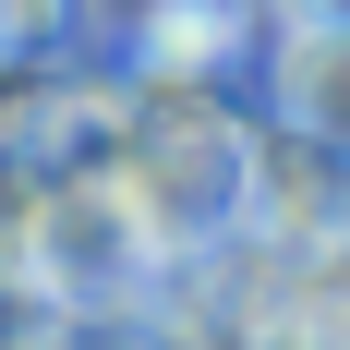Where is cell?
<instances>
[{"label":"cell","instance_id":"6da1fadb","mask_svg":"<svg viewBox=\"0 0 350 350\" xmlns=\"http://www.w3.org/2000/svg\"><path fill=\"white\" fill-rule=\"evenodd\" d=\"M109 181L133 193V217L157 230V254H193V242H217L230 217H254V145H242V121L206 109L193 85L157 97V121L121 145Z\"/></svg>","mask_w":350,"mask_h":350},{"label":"cell","instance_id":"7a4b0ae2","mask_svg":"<svg viewBox=\"0 0 350 350\" xmlns=\"http://www.w3.org/2000/svg\"><path fill=\"white\" fill-rule=\"evenodd\" d=\"M36 254H49V278L72 290V302H109V290H133L145 266H157V230L133 217V193L109 170L61 181L49 206H36Z\"/></svg>","mask_w":350,"mask_h":350},{"label":"cell","instance_id":"3957f363","mask_svg":"<svg viewBox=\"0 0 350 350\" xmlns=\"http://www.w3.org/2000/svg\"><path fill=\"white\" fill-rule=\"evenodd\" d=\"M278 121L326 157H350V25H278Z\"/></svg>","mask_w":350,"mask_h":350},{"label":"cell","instance_id":"277c9868","mask_svg":"<svg viewBox=\"0 0 350 350\" xmlns=\"http://www.w3.org/2000/svg\"><path fill=\"white\" fill-rule=\"evenodd\" d=\"M242 49H254V0H145V25H133V61L157 85H206Z\"/></svg>","mask_w":350,"mask_h":350},{"label":"cell","instance_id":"5b68a950","mask_svg":"<svg viewBox=\"0 0 350 350\" xmlns=\"http://www.w3.org/2000/svg\"><path fill=\"white\" fill-rule=\"evenodd\" d=\"M36 36H61V0H0V49H36Z\"/></svg>","mask_w":350,"mask_h":350},{"label":"cell","instance_id":"8992f818","mask_svg":"<svg viewBox=\"0 0 350 350\" xmlns=\"http://www.w3.org/2000/svg\"><path fill=\"white\" fill-rule=\"evenodd\" d=\"M278 25H350V0H278Z\"/></svg>","mask_w":350,"mask_h":350}]
</instances>
